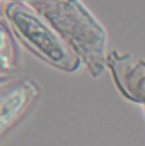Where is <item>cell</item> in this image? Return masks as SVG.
Here are the masks:
<instances>
[{
    "label": "cell",
    "mask_w": 145,
    "mask_h": 146,
    "mask_svg": "<svg viewBox=\"0 0 145 146\" xmlns=\"http://www.w3.org/2000/svg\"><path fill=\"white\" fill-rule=\"evenodd\" d=\"M6 16L20 40L41 58L68 72L78 68L80 58L61 39L55 29L26 2L9 3Z\"/></svg>",
    "instance_id": "obj_2"
},
{
    "label": "cell",
    "mask_w": 145,
    "mask_h": 146,
    "mask_svg": "<svg viewBox=\"0 0 145 146\" xmlns=\"http://www.w3.org/2000/svg\"><path fill=\"white\" fill-rule=\"evenodd\" d=\"M55 29L71 51L87 65L92 75H100L106 64L108 33L80 2H26Z\"/></svg>",
    "instance_id": "obj_1"
},
{
    "label": "cell",
    "mask_w": 145,
    "mask_h": 146,
    "mask_svg": "<svg viewBox=\"0 0 145 146\" xmlns=\"http://www.w3.org/2000/svg\"><path fill=\"white\" fill-rule=\"evenodd\" d=\"M2 58H3V70L6 71L9 67H13L15 56H13V44L9 39V33L6 28L2 31Z\"/></svg>",
    "instance_id": "obj_5"
},
{
    "label": "cell",
    "mask_w": 145,
    "mask_h": 146,
    "mask_svg": "<svg viewBox=\"0 0 145 146\" xmlns=\"http://www.w3.org/2000/svg\"><path fill=\"white\" fill-rule=\"evenodd\" d=\"M108 64L116 86L125 97L145 104V61L113 52L108 58Z\"/></svg>",
    "instance_id": "obj_3"
},
{
    "label": "cell",
    "mask_w": 145,
    "mask_h": 146,
    "mask_svg": "<svg viewBox=\"0 0 145 146\" xmlns=\"http://www.w3.org/2000/svg\"><path fill=\"white\" fill-rule=\"evenodd\" d=\"M36 97V88L32 82H19L15 87H10L2 96V130L19 119L32 100Z\"/></svg>",
    "instance_id": "obj_4"
}]
</instances>
